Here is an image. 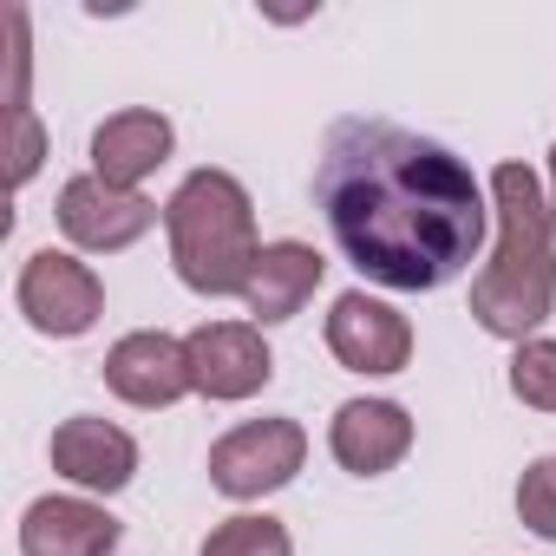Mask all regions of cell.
Listing matches in <instances>:
<instances>
[{
	"instance_id": "ac0fdd59",
	"label": "cell",
	"mask_w": 556,
	"mask_h": 556,
	"mask_svg": "<svg viewBox=\"0 0 556 556\" xmlns=\"http://www.w3.org/2000/svg\"><path fill=\"white\" fill-rule=\"evenodd\" d=\"M8 118H14V170H8V177H14V190H21V184L40 170V157H47V138H40L34 105H27V112H8Z\"/></svg>"
},
{
	"instance_id": "d6986e66",
	"label": "cell",
	"mask_w": 556,
	"mask_h": 556,
	"mask_svg": "<svg viewBox=\"0 0 556 556\" xmlns=\"http://www.w3.org/2000/svg\"><path fill=\"white\" fill-rule=\"evenodd\" d=\"M549 216H556V151H549Z\"/></svg>"
},
{
	"instance_id": "3957f363",
	"label": "cell",
	"mask_w": 556,
	"mask_h": 556,
	"mask_svg": "<svg viewBox=\"0 0 556 556\" xmlns=\"http://www.w3.org/2000/svg\"><path fill=\"white\" fill-rule=\"evenodd\" d=\"M164 229H170V262L184 275V289H197V295H249L262 242H255L249 190L229 170H190L177 184V197L164 203Z\"/></svg>"
},
{
	"instance_id": "e0dca14e",
	"label": "cell",
	"mask_w": 556,
	"mask_h": 556,
	"mask_svg": "<svg viewBox=\"0 0 556 556\" xmlns=\"http://www.w3.org/2000/svg\"><path fill=\"white\" fill-rule=\"evenodd\" d=\"M517 517H523V530H536L543 543H556V452L536 458V465H523V478H517Z\"/></svg>"
},
{
	"instance_id": "8fae6325",
	"label": "cell",
	"mask_w": 556,
	"mask_h": 556,
	"mask_svg": "<svg viewBox=\"0 0 556 556\" xmlns=\"http://www.w3.org/2000/svg\"><path fill=\"white\" fill-rule=\"evenodd\" d=\"M53 471L73 478L79 491H125L131 471H138V439L118 432L112 419L79 413L53 432Z\"/></svg>"
},
{
	"instance_id": "6da1fadb",
	"label": "cell",
	"mask_w": 556,
	"mask_h": 556,
	"mask_svg": "<svg viewBox=\"0 0 556 556\" xmlns=\"http://www.w3.org/2000/svg\"><path fill=\"white\" fill-rule=\"evenodd\" d=\"M315 203L341 255L367 282L400 295H432L471 268L491 223L471 164L393 118H341L328 131Z\"/></svg>"
},
{
	"instance_id": "30bf717a",
	"label": "cell",
	"mask_w": 556,
	"mask_h": 556,
	"mask_svg": "<svg viewBox=\"0 0 556 556\" xmlns=\"http://www.w3.org/2000/svg\"><path fill=\"white\" fill-rule=\"evenodd\" d=\"M328 445L354 478H380L413 452V419L393 400H348L328 426Z\"/></svg>"
},
{
	"instance_id": "ba28073f",
	"label": "cell",
	"mask_w": 556,
	"mask_h": 556,
	"mask_svg": "<svg viewBox=\"0 0 556 556\" xmlns=\"http://www.w3.org/2000/svg\"><path fill=\"white\" fill-rule=\"evenodd\" d=\"M105 387L125 406H177L184 393H197L190 380V348L164 328H138L105 354Z\"/></svg>"
},
{
	"instance_id": "8992f818",
	"label": "cell",
	"mask_w": 556,
	"mask_h": 556,
	"mask_svg": "<svg viewBox=\"0 0 556 556\" xmlns=\"http://www.w3.org/2000/svg\"><path fill=\"white\" fill-rule=\"evenodd\" d=\"M328 354L348 367V374H400L413 361V328L400 308H387L380 295L354 289L334 302L328 315Z\"/></svg>"
},
{
	"instance_id": "4fadbf2b",
	"label": "cell",
	"mask_w": 556,
	"mask_h": 556,
	"mask_svg": "<svg viewBox=\"0 0 556 556\" xmlns=\"http://www.w3.org/2000/svg\"><path fill=\"white\" fill-rule=\"evenodd\" d=\"M177 131L164 112H112L92 131V177H105L112 190H138L164 157H170Z\"/></svg>"
},
{
	"instance_id": "9c48e42d",
	"label": "cell",
	"mask_w": 556,
	"mask_h": 556,
	"mask_svg": "<svg viewBox=\"0 0 556 556\" xmlns=\"http://www.w3.org/2000/svg\"><path fill=\"white\" fill-rule=\"evenodd\" d=\"M157 223V203L144 190H112L105 177H73L60 190V229L79 242V249H131L144 229Z\"/></svg>"
},
{
	"instance_id": "9a60e30c",
	"label": "cell",
	"mask_w": 556,
	"mask_h": 556,
	"mask_svg": "<svg viewBox=\"0 0 556 556\" xmlns=\"http://www.w3.org/2000/svg\"><path fill=\"white\" fill-rule=\"evenodd\" d=\"M203 556H295V543L275 517H229L203 536Z\"/></svg>"
},
{
	"instance_id": "5bb4252c",
	"label": "cell",
	"mask_w": 556,
	"mask_h": 556,
	"mask_svg": "<svg viewBox=\"0 0 556 556\" xmlns=\"http://www.w3.org/2000/svg\"><path fill=\"white\" fill-rule=\"evenodd\" d=\"M321 275H328V262H321V249H308V242H268L262 255H255V275H249V315H255V328H268V321H295L302 308H308V295L321 289Z\"/></svg>"
},
{
	"instance_id": "5b68a950",
	"label": "cell",
	"mask_w": 556,
	"mask_h": 556,
	"mask_svg": "<svg viewBox=\"0 0 556 556\" xmlns=\"http://www.w3.org/2000/svg\"><path fill=\"white\" fill-rule=\"evenodd\" d=\"M14 295H21V315L34 321V334H53V341H73V334H86V328L105 315L99 275H92L79 255H66V249L27 255Z\"/></svg>"
},
{
	"instance_id": "52a82bcc",
	"label": "cell",
	"mask_w": 556,
	"mask_h": 556,
	"mask_svg": "<svg viewBox=\"0 0 556 556\" xmlns=\"http://www.w3.org/2000/svg\"><path fill=\"white\" fill-rule=\"evenodd\" d=\"M184 348H190V380H197V393H203V400H223V406L262 393L268 374H275V361H268L255 321H203Z\"/></svg>"
},
{
	"instance_id": "2e32d148",
	"label": "cell",
	"mask_w": 556,
	"mask_h": 556,
	"mask_svg": "<svg viewBox=\"0 0 556 556\" xmlns=\"http://www.w3.org/2000/svg\"><path fill=\"white\" fill-rule=\"evenodd\" d=\"M510 393L536 413H556V341H523L510 354Z\"/></svg>"
},
{
	"instance_id": "7a4b0ae2",
	"label": "cell",
	"mask_w": 556,
	"mask_h": 556,
	"mask_svg": "<svg viewBox=\"0 0 556 556\" xmlns=\"http://www.w3.org/2000/svg\"><path fill=\"white\" fill-rule=\"evenodd\" d=\"M491 216H497V255L471 282V315L497 341H530L556 308V216L530 164L491 170Z\"/></svg>"
},
{
	"instance_id": "277c9868",
	"label": "cell",
	"mask_w": 556,
	"mask_h": 556,
	"mask_svg": "<svg viewBox=\"0 0 556 556\" xmlns=\"http://www.w3.org/2000/svg\"><path fill=\"white\" fill-rule=\"evenodd\" d=\"M302 458H308V432L295 419H249L210 445V484L223 497L249 504V497L282 491L302 471Z\"/></svg>"
},
{
	"instance_id": "7c38bea8",
	"label": "cell",
	"mask_w": 556,
	"mask_h": 556,
	"mask_svg": "<svg viewBox=\"0 0 556 556\" xmlns=\"http://www.w3.org/2000/svg\"><path fill=\"white\" fill-rule=\"evenodd\" d=\"M118 517L86 497H34L21 517V556H112Z\"/></svg>"
}]
</instances>
